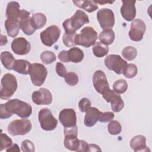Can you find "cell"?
<instances>
[{"label": "cell", "mask_w": 152, "mask_h": 152, "mask_svg": "<svg viewBox=\"0 0 152 152\" xmlns=\"http://www.w3.org/2000/svg\"><path fill=\"white\" fill-rule=\"evenodd\" d=\"M32 113V107L28 103L17 99L8 100L0 106V118L5 119L12 116L13 114L22 118L29 117Z\"/></svg>", "instance_id": "obj_1"}, {"label": "cell", "mask_w": 152, "mask_h": 152, "mask_svg": "<svg viewBox=\"0 0 152 152\" xmlns=\"http://www.w3.org/2000/svg\"><path fill=\"white\" fill-rule=\"evenodd\" d=\"M89 23L88 15L83 11L78 10L70 18L63 22V27L66 33H75L85 24Z\"/></svg>", "instance_id": "obj_2"}, {"label": "cell", "mask_w": 152, "mask_h": 152, "mask_svg": "<svg viewBox=\"0 0 152 152\" xmlns=\"http://www.w3.org/2000/svg\"><path fill=\"white\" fill-rule=\"evenodd\" d=\"M0 98L3 100L10 99L17 88V81L15 77L10 73H7L1 78Z\"/></svg>", "instance_id": "obj_3"}, {"label": "cell", "mask_w": 152, "mask_h": 152, "mask_svg": "<svg viewBox=\"0 0 152 152\" xmlns=\"http://www.w3.org/2000/svg\"><path fill=\"white\" fill-rule=\"evenodd\" d=\"M97 39V33L91 26L84 27L79 34H77L75 42L76 45L85 48H89L93 45Z\"/></svg>", "instance_id": "obj_4"}, {"label": "cell", "mask_w": 152, "mask_h": 152, "mask_svg": "<svg viewBox=\"0 0 152 152\" xmlns=\"http://www.w3.org/2000/svg\"><path fill=\"white\" fill-rule=\"evenodd\" d=\"M31 128L32 125L30 120L21 119L11 122L8 126L7 129L12 136L24 135L31 131Z\"/></svg>", "instance_id": "obj_5"}, {"label": "cell", "mask_w": 152, "mask_h": 152, "mask_svg": "<svg viewBox=\"0 0 152 152\" xmlns=\"http://www.w3.org/2000/svg\"><path fill=\"white\" fill-rule=\"evenodd\" d=\"M32 83L35 86H42L47 77L48 71L46 68L42 64H31L29 73Z\"/></svg>", "instance_id": "obj_6"}, {"label": "cell", "mask_w": 152, "mask_h": 152, "mask_svg": "<svg viewBox=\"0 0 152 152\" xmlns=\"http://www.w3.org/2000/svg\"><path fill=\"white\" fill-rule=\"evenodd\" d=\"M38 119L40 126L43 130L52 131L57 126V119L53 116L51 111L48 108L42 109L39 111Z\"/></svg>", "instance_id": "obj_7"}, {"label": "cell", "mask_w": 152, "mask_h": 152, "mask_svg": "<svg viewBox=\"0 0 152 152\" xmlns=\"http://www.w3.org/2000/svg\"><path fill=\"white\" fill-rule=\"evenodd\" d=\"M104 64L107 69L113 71L118 74L123 73L128 64L119 55L110 54L105 58Z\"/></svg>", "instance_id": "obj_8"}, {"label": "cell", "mask_w": 152, "mask_h": 152, "mask_svg": "<svg viewBox=\"0 0 152 152\" xmlns=\"http://www.w3.org/2000/svg\"><path fill=\"white\" fill-rule=\"evenodd\" d=\"M61 30L55 25H52L42 31L40 34V39L43 45L47 46H52L59 38Z\"/></svg>", "instance_id": "obj_9"}, {"label": "cell", "mask_w": 152, "mask_h": 152, "mask_svg": "<svg viewBox=\"0 0 152 152\" xmlns=\"http://www.w3.org/2000/svg\"><path fill=\"white\" fill-rule=\"evenodd\" d=\"M97 19L100 27L104 29L111 28L115 24V16L112 10L102 8L97 12Z\"/></svg>", "instance_id": "obj_10"}, {"label": "cell", "mask_w": 152, "mask_h": 152, "mask_svg": "<svg viewBox=\"0 0 152 152\" xmlns=\"http://www.w3.org/2000/svg\"><path fill=\"white\" fill-rule=\"evenodd\" d=\"M146 26L141 19H135L132 21L129 31V36L131 40L135 42L141 41L145 31Z\"/></svg>", "instance_id": "obj_11"}, {"label": "cell", "mask_w": 152, "mask_h": 152, "mask_svg": "<svg viewBox=\"0 0 152 152\" xmlns=\"http://www.w3.org/2000/svg\"><path fill=\"white\" fill-rule=\"evenodd\" d=\"M103 97L104 100L110 103L112 110L115 112H119L121 111L124 107V102L122 100L120 95L117 94L113 90L109 88L105 91L103 94Z\"/></svg>", "instance_id": "obj_12"}, {"label": "cell", "mask_w": 152, "mask_h": 152, "mask_svg": "<svg viewBox=\"0 0 152 152\" xmlns=\"http://www.w3.org/2000/svg\"><path fill=\"white\" fill-rule=\"evenodd\" d=\"M93 84L97 92L102 94L110 88L106 74L101 70H97L94 73Z\"/></svg>", "instance_id": "obj_13"}, {"label": "cell", "mask_w": 152, "mask_h": 152, "mask_svg": "<svg viewBox=\"0 0 152 152\" xmlns=\"http://www.w3.org/2000/svg\"><path fill=\"white\" fill-rule=\"evenodd\" d=\"M32 101L37 105H48L52 102V94L47 88H40L33 93Z\"/></svg>", "instance_id": "obj_14"}, {"label": "cell", "mask_w": 152, "mask_h": 152, "mask_svg": "<svg viewBox=\"0 0 152 152\" xmlns=\"http://www.w3.org/2000/svg\"><path fill=\"white\" fill-rule=\"evenodd\" d=\"M59 120L64 127H71L76 125V113L73 109H64L59 115Z\"/></svg>", "instance_id": "obj_15"}, {"label": "cell", "mask_w": 152, "mask_h": 152, "mask_svg": "<svg viewBox=\"0 0 152 152\" xmlns=\"http://www.w3.org/2000/svg\"><path fill=\"white\" fill-rule=\"evenodd\" d=\"M12 50L17 55H24L27 54L31 49V45L25 38L20 37L15 38L11 43Z\"/></svg>", "instance_id": "obj_16"}, {"label": "cell", "mask_w": 152, "mask_h": 152, "mask_svg": "<svg viewBox=\"0 0 152 152\" xmlns=\"http://www.w3.org/2000/svg\"><path fill=\"white\" fill-rule=\"evenodd\" d=\"M122 5L121 7V14L122 17L128 21H131L136 16L135 1H122Z\"/></svg>", "instance_id": "obj_17"}, {"label": "cell", "mask_w": 152, "mask_h": 152, "mask_svg": "<svg viewBox=\"0 0 152 152\" xmlns=\"http://www.w3.org/2000/svg\"><path fill=\"white\" fill-rule=\"evenodd\" d=\"M30 12L26 10H21V14L19 19L20 28L27 35L33 34L36 30L33 27L31 23V17Z\"/></svg>", "instance_id": "obj_18"}, {"label": "cell", "mask_w": 152, "mask_h": 152, "mask_svg": "<svg viewBox=\"0 0 152 152\" xmlns=\"http://www.w3.org/2000/svg\"><path fill=\"white\" fill-rule=\"evenodd\" d=\"M20 8V4L16 1H11L8 2L5 12L7 18L8 20H19L21 14V10Z\"/></svg>", "instance_id": "obj_19"}, {"label": "cell", "mask_w": 152, "mask_h": 152, "mask_svg": "<svg viewBox=\"0 0 152 152\" xmlns=\"http://www.w3.org/2000/svg\"><path fill=\"white\" fill-rule=\"evenodd\" d=\"M129 145L131 148L135 152L150 151L146 145V138L142 135H138L134 137L131 140Z\"/></svg>", "instance_id": "obj_20"}, {"label": "cell", "mask_w": 152, "mask_h": 152, "mask_svg": "<svg viewBox=\"0 0 152 152\" xmlns=\"http://www.w3.org/2000/svg\"><path fill=\"white\" fill-rule=\"evenodd\" d=\"M100 111L94 107H91L86 113L84 123L87 127L94 126L97 122Z\"/></svg>", "instance_id": "obj_21"}, {"label": "cell", "mask_w": 152, "mask_h": 152, "mask_svg": "<svg viewBox=\"0 0 152 152\" xmlns=\"http://www.w3.org/2000/svg\"><path fill=\"white\" fill-rule=\"evenodd\" d=\"M4 26L7 34L10 37H15L18 35L20 29L19 20L7 19L5 21Z\"/></svg>", "instance_id": "obj_22"}, {"label": "cell", "mask_w": 152, "mask_h": 152, "mask_svg": "<svg viewBox=\"0 0 152 152\" xmlns=\"http://www.w3.org/2000/svg\"><path fill=\"white\" fill-rule=\"evenodd\" d=\"M31 64H30L28 61L24 59H18L16 60L14 67L13 70L16 71L17 72L27 75L29 74L30 68H31Z\"/></svg>", "instance_id": "obj_23"}, {"label": "cell", "mask_w": 152, "mask_h": 152, "mask_svg": "<svg viewBox=\"0 0 152 152\" xmlns=\"http://www.w3.org/2000/svg\"><path fill=\"white\" fill-rule=\"evenodd\" d=\"M64 144L65 147L69 150L77 151L80 145V140L77 135H65Z\"/></svg>", "instance_id": "obj_24"}, {"label": "cell", "mask_w": 152, "mask_h": 152, "mask_svg": "<svg viewBox=\"0 0 152 152\" xmlns=\"http://www.w3.org/2000/svg\"><path fill=\"white\" fill-rule=\"evenodd\" d=\"M47 18L46 15L40 12H37L33 14L31 17V23L35 30L43 28L46 23Z\"/></svg>", "instance_id": "obj_25"}, {"label": "cell", "mask_w": 152, "mask_h": 152, "mask_svg": "<svg viewBox=\"0 0 152 152\" xmlns=\"http://www.w3.org/2000/svg\"><path fill=\"white\" fill-rule=\"evenodd\" d=\"M1 61L6 69L11 70L13 69L16 60L11 52L4 51L1 53Z\"/></svg>", "instance_id": "obj_26"}, {"label": "cell", "mask_w": 152, "mask_h": 152, "mask_svg": "<svg viewBox=\"0 0 152 152\" xmlns=\"http://www.w3.org/2000/svg\"><path fill=\"white\" fill-rule=\"evenodd\" d=\"M99 39L100 42L107 46L111 45L115 40V33L111 28L104 29L99 34Z\"/></svg>", "instance_id": "obj_27"}, {"label": "cell", "mask_w": 152, "mask_h": 152, "mask_svg": "<svg viewBox=\"0 0 152 152\" xmlns=\"http://www.w3.org/2000/svg\"><path fill=\"white\" fill-rule=\"evenodd\" d=\"M75 6L84 10L88 12H92L98 9V5L94 1H73Z\"/></svg>", "instance_id": "obj_28"}, {"label": "cell", "mask_w": 152, "mask_h": 152, "mask_svg": "<svg viewBox=\"0 0 152 152\" xmlns=\"http://www.w3.org/2000/svg\"><path fill=\"white\" fill-rule=\"evenodd\" d=\"M68 56L69 61L74 63H78L83 59L84 52L80 48L74 47L68 50Z\"/></svg>", "instance_id": "obj_29"}, {"label": "cell", "mask_w": 152, "mask_h": 152, "mask_svg": "<svg viewBox=\"0 0 152 152\" xmlns=\"http://www.w3.org/2000/svg\"><path fill=\"white\" fill-rule=\"evenodd\" d=\"M93 52L95 56L97 58H102L108 53L109 48L107 45L102 42H97L93 45Z\"/></svg>", "instance_id": "obj_30"}, {"label": "cell", "mask_w": 152, "mask_h": 152, "mask_svg": "<svg viewBox=\"0 0 152 152\" xmlns=\"http://www.w3.org/2000/svg\"><path fill=\"white\" fill-rule=\"evenodd\" d=\"M122 56L128 61L134 60L137 55V50L133 46H126L122 51Z\"/></svg>", "instance_id": "obj_31"}, {"label": "cell", "mask_w": 152, "mask_h": 152, "mask_svg": "<svg viewBox=\"0 0 152 152\" xmlns=\"http://www.w3.org/2000/svg\"><path fill=\"white\" fill-rule=\"evenodd\" d=\"M128 88V84L126 80L119 79L116 80L113 84V89L118 94L124 93Z\"/></svg>", "instance_id": "obj_32"}, {"label": "cell", "mask_w": 152, "mask_h": 152, "mask_svg": "<svg viewBox=\"0 0 152 152\" xmlns=\"http://www.w3.org/2000/svg\"><path fill=\"white\" fill-rule=\"evenodd\" d=\"M40 59L43 64H50L56 61V56L53 52L46 50L40 54Z\"/></svg>", "instance_id": "obj_33"}, {"label": "cell", "mask_w": 152, "mask_h": 152, "mask_svg": "<svg viewBox=\"0 0 152 152\" xmlns=\"http://www.w3.org/2000/svg\"><path fill=\"white\" fill-rule=\"evenodd\" d=\"M107 130L110 134L115 135L121 133L122 126L118 121L112 120L107 125Z\"/></svg>", "instance_id": "obj_34"}, {"label": "cell", "mask_w": 152, "mask_h": 152, "mask_svg": "<svg viewBox=\"0 0 152 152\" xmlns=\"http://www.w3.org/2000/svg\"><path fill=\"white\" fill-rule=\"evenodd\" d=\"M76 35H77L76 33H65L62 38L63 43L65 45V46H66V47L70 48V47L77 45L75 42Z\"/></svg>", "instance_id": "obj_35"}, {"label": "cell", "mask_w": 152, "mask_h": 152, "mask_svg": "<svg viewBox=\"0 0 152 152\" xmlns=\"http://www.w3.org/2000/svg\"><path fill=\"white\" fill-rule=\"evenodd\" d=\"M137 66L134 64H128L123 72L124 75L127 78H132L137 74Z\"/></svg>", "instance_id": "obj_36"}, {"label": "cell", "mask_w": 152, "mask_h": 152, "mask_svg": "<svg viewBox=\"0 0 152 152\" xmlns=\"http://www.w3.org/2000/svg\"><path fill=\"white\" fill-rule=\"evenodd\" d=\"M64 78L65 83L71 86H74L77 85L78 83V77L77 74L75 72H68L66 73Z\"/></svg>", "instance_id": "obj_37"}, {"label": "cell", "mask_w": 152, "mask_h": 152, "mask_svg": "<svg viewBox=\"0 0 152 152\" xmlns=\"http://www.w3.org/2000/svg\"><path fill=\"white\" fill-rule=\"evenodd\" d=\"M0 151L8 148L12 144V140L5 134L1 133L0 135Z\"/></svg>", "instance_id": "obj_38"}, {"label": "cell", "mask_w": 152, "mask_h": 152, "mask_svg": "<svg viewBox=\"0 0 152 152\" xmlns=\"http://www.w3.org/2000/svg\"><path fill=\"white\" fill-rule=\"evenodd\" d=\"M78 107L81 112H86L91 107V102L87 98H83L79 101Z\"/></svg>", "instance_id": "obj_39"}, {"label": "cell", "mask_w": 152, "mask_h": 152, "mask_svg": "<svg viewBox=\"0 0 152 152\" xmlns=\"http://www.w3.org/2000/svg\"><path fill=\"white\" fill-rule=\"evenodd\" d=\"M115 117V115L111 112H100L99 117L98 121L100 122H107L112 121Z\"/></svg>", "instance_id": "obj_40"}, {"label": "cell", "mask_w": 152, "mask_h": 152, "mask_svg": "<svg viewBox=\"0 0 152 152\" xmlns=\"http://www.w3.org/2000/svg\"><path fill=\"white\" fill-rule=\"evenodd\" d=\"M21 150L23 151L33 152L35 151L34 145L30 140H24L21 142Z\"/></svg>", "instance_id": "obj_41"}, {"label": "cell", "mask_w": 152, "mask_h": 152, "mask_svg": "<svg viewBox=\"0 0 152 152\" xmlns=\"http://www.w3.org/2000/svg\"><path fill=\"white\" fill-rule=\"evenodd\" d=\"M56 72L61 77H65L66 74V69L65 66L61 62H57L56 64Z\"/></svg>", "instance_id": "obj_42"}, {"label": "cell", "mask_w": 152, "mask_h": 152, "mask_svg": "<svg viewBox=\"0 0 152 152\" xmlns=\"http://www.w3.org/2000/svg\"><path fill=\"white\" fill-rule=\"evenodd\" d=\"M64 135H74L77 136V133H78V128L77 126H74L71 127H64Z\"/></svg>", "instance_id": "obj_43"}, {"label": "cell", "mask_w": 152, "mask_h": 152, "mask_svg": "<svg viewBox=\"0 0 152 152\" xmlns=\"http://www.w3.org/2000/svg\"><path fill=\"white\" fill-rule=\"evenodd\" d=\"M58 59L60 61L63 62H69L68 56V50H62L61 51L58 55Z\"/></svg>", "instance_id": "obj_44"}, {"label": "cell", "mask_w": 152, "mask_h": 152, "mask_svg": "<svg viewBox=\"0 0 152 152\" xmlns=\"http://www.w3.org/2000/svg\"><path fill=\"white\" fill-rule=\"evenodd\" d=\"M77 151L78 152L88 151V144L84 140H80V145Z\"/></svg>", "instance_id": "obj_45"}, {"label": "cell", "mask_w": 152, "mask_h": 152, "mask_svg": "<svg viewBox=\"0 0 152 152\" xmlns=\"http://www.w3.org/2000/svg\"><path fill=\"white\" fill-rule=\"evenodd\" d=\"M102 151V150L100 148V147L94 144H88V151Z\"/></svg>", "instance_id": "obj_46"}, {"label": "cell", "mask_w": 152, "mask_h": 152, "mask_svg": "<svg viewBox=\"0 0 152 152\" xmlns=\"http://www.w3.org/2000/svg\"><path fill=\"white\" fill-rule=\"evenodd\" d=\"M6 151L7 152H10V151H17V152H20V150L19 148V147L17 144H13L11 146L8 147Z\"/></svg>", "instance_id": "obj_47"}, {"label": "cell", "mask_w": 152, "mask_h": 152, "mask_svg": "<svg viewBox=\"0 0 152 152\" xmlns=\"http://www.w3.org/2000/svg\"><path fill=\"white\" fill-rule=\"evenodd\" d=\"M7 42V36L5 35H1V46H2L4 45H5Z\"/></svg>", "instance_id": "obj_48"}, {"label": "cell", "mask_w": 152, "mask_h": 152, "mask_svg": "<svg viewBox=\"0 0 152 152\" xmlns=\"http://www.w3.org/2000/svg\"><path fill=\"white\" fill-rule=\"evenodd\" d=\"M96 4H100L102 5L109 3V4H112L114 2V1H94Z\"/></svg>", "instance_id": "obj_49"}]
</instances>
